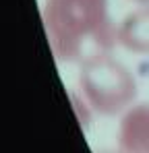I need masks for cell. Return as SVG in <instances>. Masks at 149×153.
<instances>
[{
  "label": "cell",
  "instance_id": "7a4b0ae2",
  "mask_svg": "<svg viewBox=\"0 0 149 153\" xmlns=\"http://www.w3.org/2000/svg\"><path fill=\"white\" fill-rule=\"evenodd\" d=\"M79 87L87 105L101 116L126 112L137 97V81L122 62L104 56L81 66Z\"/></svg>",
  "mask_w": 149,
  "mask_h": 153
},
{
  "label": "cell",
  "instance_id": "277c9868",
  "mask_svg": "<svg viewBox=\"0 0 149 153\" xmlns=\"http://www.w3.org/2000/svg\"><path fill=\"white\" fill-rule=\"evenodd\" d=\"M118 44L135 54H149V4H141L120 21Z\"/></svg>",
  "mask_w": 149,
  "mask_h": 153
},
{
  "label": "cell",
  "instance_id": "3957f363",
  "mask_svg": "<svg viewBox=\"0 0 149 153\" xmlns=\"http://www.w3.org/2000/svg\"><path fill=\"white\" fill-rule=\"evenodd\" d=\"M122 153H149V103L130 105L118 126Z\"/></svg>",
  "mask_w": 149,
  "mask_h": 153
},
{
  "label": "cell",
  "instance_id": "6da1fadb",
  "mask_svg": "<svg viewBox=\"0 0 149 153\" xmlns=\"http://www.w3.org/2000/svg\"><path fill=\"white\" fill-rule=\"evenodd\" d=\"M48 44L60 62L87 64L110 56L118 44V27L108 0H44Z\"/></svg>",
  "mask_w": 149,
  "mask_h": 153
},
{
  "label": "cell",
  "instance_id": "5b68a950",
  "mask_svg": "<svg viewBox=\"0 0 149 153\" xmlns=\"http://www.w3.org/2000/svg\"><path fill=\"white\" fill-rule=\"evenodd\" d=\"M133 2H139V4H149V0H133Z\"/></svg>",
  "mask_w": 149,
  "mask_h": 153
}]
</instances>
